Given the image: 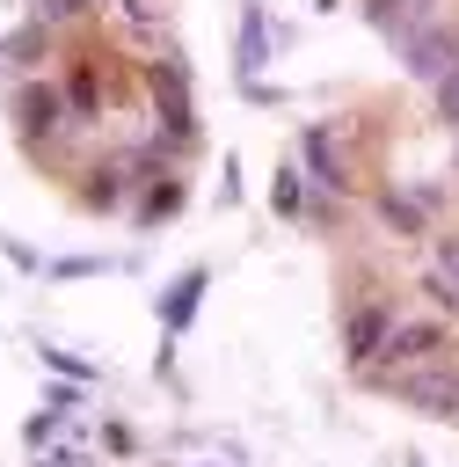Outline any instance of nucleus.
Segmentation results:
<instances>
[{
    "label": "nucleus",
    "instance_id": "1",
    "mask_svg": "<svg viewBox=\"0 0 459 467\" xmlns=\"http://www.w3.org/2000/svg\"><path fill=\"white\" fill-rule=\"evenodd\" d=\"M393 394H401L408 409L452 423V416H459V365H452V358H444V365H408V372H393Z\"/></svg>",
    "mask_w": 459,
    "mask_h": 467
},
{
    "label": "nucleus",
    "instance_id": "2",
    "mask_svg": "<svg viewBox=\"0 0 459 467\" xmlns=\"http://www.w3.org/2000/svg\"><path fill=\"white\" fill-rule=\"evenodd\" d=\"M146 95H153L168 139H197V102H189V73H182V58H153V66H146Z\"/></svg>",
    "mask_w": 459,
    "mask_h": 467
},
{
    "label": "nucleus",
    "instance_id": "3",
    "mask_svg": "<svg viewBox=\"0 0 459 467\" xmlns=\"http://www.w3.org/2000/svg\"><path fill=\"white\" fill-rule=\"evenodd\" d=\"M386 336H393V299H357L350 321H342V358L350 365H379Z\"/></svg>",
    "mask_w": 459,
    "mask_h": 467
},
{
    "label": "nucleus",
    "instance_id": "4",
    "mask_svg": "<svg viewBox=\"0 0 459 467\" xmlns=\"http://www.w3.org/2000/svg\"><path fill=\"white\" fill-rule=\"evenodd\" d=\"M401 58H408L415 80H444V73L459 66V29H452V22H430V29H415V36L401 44Z\"/></svg>",
    "mask_w": 459,
    "mask_h": 467
},
{
    "label": "nucleus",
    "instance_id": "5",
    "mask_svg": "<svg viewBox=\"0 0 459 467\" xmlns=\"http://www.w3.org/2000/svg\"><path fill=\"white\" fill-rule=\"evenodd\" d=\"M15 124H22L29 139H51V131H66V102H58V88H51V80H29V88L15 95Z\"/></svg>",
    "mask_w": 459,
    "mask_h": 467
},
{
    "label": "nucleus",
    "instance_id": "6",
    "mask_svg": "<svg viewBox=\"0 0 459 467\" xmlns=\"http://www.w3.org/2000/svg\"><path fill=\"white\" fill-rule=\"evenodd\" d=\"M437 343H444V328H437V321H393V336H386V350H379V358H386L393 372H408V365H415V358H430Z\"/></svg>",
    "mask_w": 459,
    "mask_h": 467
},
{
    "label": "nucleus",
    "instance_id": "7",
    "mask_svg": "<svg viewBox=\"0 0 459 467\" xmlns=\"http://www.w3.org/2000/svg\"><path fill=\"white\" fill-rule=\"evenodd\" d=\"M204 285H211L204 270H182V277L160 292V328H168V336H182V328L197 321V299H204Z\"/></svg>",
    "mask_w": 459,
    "mask_h": 467
},
{
    "label": "nucleus",
    "instance_id": "8",
    "mask_svg": "<svg viewBox=\"0 0 459 467\" xmlns=\"http://www.w3.org/2000/svg\"><path fill=\"white\" fill-rule=\"evenodd\" d=\"M270 66V29H262V7H240V80L255 88V73Z\"/></svg>",
    "mask_w": 459,
    "mask_h": 467
},
{
    "label": "nucleus",
    "instance_id": "9",
    "mask_svg": "<svg viewBox=\"0 0 459 467\" xmlns=\"http://www.w3.org/2000/svg\"><path fill=\"white\" fill-rule=\"evenodd\" d=\"M306 168L321 175V190H342V161H335V139L321 124H306Z\"/></svg>",
    "mask_w": 459,
    "mask_h": 467
},
{
    "label": "nucleus",
    "instance_id": "10",
    "mask_svg": "<svg viewBox=\"0 0 459 467\" xmlns=\"http://www.w3.org/2000/svg\"><path fill=\"white\" fill-rule=\"evenodd\" d=\"M379 219H386L393 234H423V197H408V190H379Z\"/></svg>",
    "mask_w": 459,
    "mask_h": 467
},
{
    "label": "nucleus",
    "instance_id": "11",
    "mask_svg": "<svg viewBox=\"0 0 459 467\" xmlns=\"http://www.w3.org/2000/svg\"><path fill=\"white\" fill-rule=\"evenodd\" d=\"M182 204V175H153V190L138 197V226H153V219H168Z\"/></svg>",
    "mask_w": 459,
    "mask_h": 467
},
{
    "label": "nucleus",
    "instance_id": "12",
    "mask_svg": "<svg viewBox=\"0 0 459 467\" xmlns=\"http://www.w3.org/2000/svg\"><path fill=\"white\" fill-rule=\"evenodd\" d=\"M299 182H306L299 168H277V175H270V204H277V219H299Z\"/></svg>",
    "mask_w": 459,
    "mask_h": 467
},
{
    "label": "nucleus",
    "instance_id": "13",
    "mask_svg": "<svg viewBox=\"0 0 459 467\" xmlns=\"http://www.w3.org/2000/svg\"><path fill=\"white\" fill-rule=\"evenodd\" d=\"M58 409H66V401H51V409H36L22 438H29V445H51V438H58Z\"/></svg>",
    "mask_w": 459,
    "mask_h": 467
},
{
    "label": "nucleus",
    "instance_id": "14",
    "mask_svg": "<svg viewBox=\"0 0 459 467\" xmlns=\"http://www.w3.org/2000/svg\"><path fill=\"white\" fill-rule=\"evenodd\" d=\"M437 117H444V124H459V66L437 80Z\"/></svg>",
    "mask_w": 459,
    "mask_h": 467
},
{
    "label": "nucleus",
    "instance_id": "15",
    "mask_svg": "<svg viewBox=\"0 0 459 467\" xmlns=\"http://www.w3.org/2000/svg\"><path fill=\"white\" fill-rule=\"evenodd\" d=\"M44 365H51V372H66V379H87V372H95V365H80L73 350H44Z\"/></svg>",
    "mask_w": 459,
    "mask_h": 467
},
{
    "label": "nucleus",
    "instance_id": "16",
    "mask_svg": "<svg viewBox=\"0 0 459 467\" xmlns=\"http://www.w3.org/2000/svg\"><path fill=\"white\" fill-rule=\"evenodd\" d=\"M80 7H87V0H44V7H36V15H44V22H73V15H80Z\"/></svg>",
    "mask_w": 459,
    "mask_h": 467
},
{
    "label": "nucleus",
    "instance_id": "17",
    "mask_svg": "<svg viewBox=\"0 0 459 467\" xmlns=\"http://www.w3.org/2000/svg\"><path fill=\"white\" fill-rule=\"evenodd\" d=\"M58 277H87V270H109V263H95V255H73V263H51Z\"/></svg>",
    "mask_w": 459,
    "mask_h": 467
},
{
    "label": "nucleus",
    "instance_id": "18",
    "mask_svg": "<svg viewBox=\"0 0 459 467\" xmlns=\"http://www.w3.org/2000/svg\"><path fill=\"white\" fill-rule=\"evenodd\" d=\"M444 277L459 285V241H444Z\"/></svg>",
    "mask_w": 459,
    "mask_h": 467
},
{
    "label": "nucleus",
    "instance_id": "19",
    "mask_svg": "<svg viewBox=\"0 0 459 467\" xmlns=\"http://www.w3.org/2000/svg\"><path fill=\"white\" fill-rule=\"evenodd\" d=\"M117 7H124V15H131V22H146V15H153V7H146V0H117Z\"/></svg>",
    "mask_w": 459,
    "mask_h": 467
},
{
    "label": "nucleus",
    "instance_id": "20",
    "mask_svg": "<svg viewBox=\"0 0 459 467\" xmlns=\"http://www.w3.org/2000/svg\"><path fill=\"white\" fill-rule=\"evenodd\" d=\"M44 467H80V460H73V452H51V460H44Z\"/></svg>",
    "mask_w": 459,
    "mask_h": 467
},
{
    "label": "nucleus",
    "instance_id": "21",
    "mask_svg": "<svg viewBox=\"0 0 459 467\" xmlns=\"http://www.w3.org/2000/svg\"><path fill=\"white\" fill-rule=\"evenodd\" d=\"M452 168H459V146H452Z\"/></svg>",
    "mask_w": 459,
    "mask_h": 467
}]
</instances>
